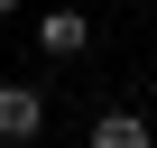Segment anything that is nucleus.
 <instances>
[{
	"instance_id": "nucleus-2",
	"label": "nucleus",
	"mask_w": 157,
	"mask_h": 148,
	"mask_svg": "<svg viewBox=\"0 0 157 148\" xmlns=\"http://www.w3.org/2000/svg\"><path fill=\"white\" fill-rule=\"evenodd\" d=\"M37 46H46V56H93V19H83V10H46V19H37Z\"/></svg>"
},
{
	"instance_id": "nucleus-1",
	"label": "nucleus",
	"mask_w": 157,
	"mask_h": 148,
	"mask_svg": "<svg viewBox=\"0 0 157 148\" xmlns=\"http://www.w3.org/2000/svg\"><path fill=\"white\" fill-rule=\"evenodd\" d=\"M37 130H46V93H37V84H0V139L28 148Z\"/></svg>"
},
{
	"instance_id": "nucleus-4",
	"label": "nucleus",
	"mask_w": 157,
	"mask_h": 148,
	"mask_svg": "<svg viewBox=\"0 0 157 148\" xmlns=\"http://www.w3.org/2000/svg\"><path fill=\"white\" fill-rule=\"evenodd\" d=\"M10 10H19V0H0V19H10Z\"/></svg>"
},
{
	"instance_id": "nucleus-3",
	"label": "nucleus",
	"mask_w": 157,
	"mask_h": 148,
	"mask_svg": "<svg viewBox=\"0 0 157 148\" xmlns=\"http://www.w3.org/2000/svg\"><path fill=\"white\" fill-rule=\"evenodd\" d=\"M93 148H157V139H148L139 111H102V120H93Z\"/></svg>"
}]
</instances>
